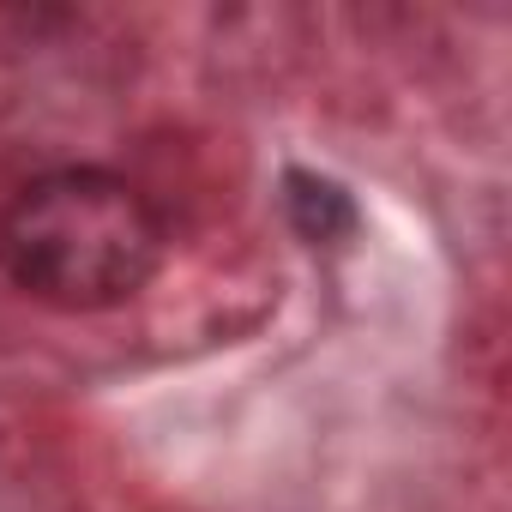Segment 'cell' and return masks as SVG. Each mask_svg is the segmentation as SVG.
<instances>
[{
  "mask_svg": "<svg viewBox=\"0 0 512 512\" xmlns=\"http://www.w3.org/2000/svg\"><path fill=\"white\" fill-rule=\"evenodd\" d=\"M163 260L157 211L115 175L61 169L31 181L0 217V266L49 308H115Z\"/></svg>",
  "mask_w": 512,
  "mask_h": 512,
  "instance_id": "6da1fadb",
  "label": "cell"
},
{
  "mask_svg": "<svg viewBox=\"0 0 512 512\" xmlns=\"http://www.w3.org/2000/svg\"><path fill=\"white\" fill-rule=\"evenodd\" d=\"M290 205H296V223H302L314 241H332L338 229H350V205H344V193L326 187V181L296 175V181H290Z\"/></svg>",
  "mask_w": 512,
  "mask_h": 512,
  "instance_id": "7a4b0ae2",
  "label": "cell"
}]
</instances>
